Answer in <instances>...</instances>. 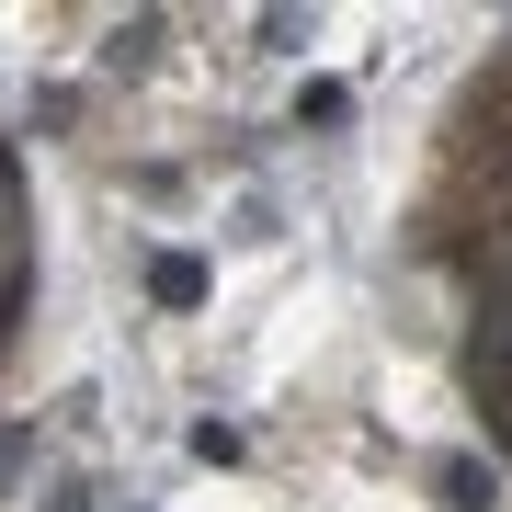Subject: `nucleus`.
Listing matches in <instances>:
<instances>
[{"label": "nucleus", "instance_id": "f257e3e1", "mask_svg": "<svg viewBox=\"0 0 512 512\" xmlns=\"http://www.w3.org/2000/svg\"><path fill=\"white\" fill-rule=\"evenodd\" d=\"M444 501H456V512H490V467H478V456H444Z\"/></svg>", "mask_w": 512, "mask_h": 512}, {"label": "nucleus", "instance_id": "f03ea898", "mask_svg": "<svg viewBox=\"0 0 512 512\" xmlns=\"http://www.w3.org/2000/svg\"><path fill=\"white\" fill-rule=\"evenodd\" d=\"M148 285H160L171 308H194V296H205V262H183V251H171V262H148Z\"/></svg>", "mask_w": 512, "mask_h": 512}]
</instances>
